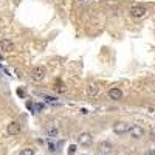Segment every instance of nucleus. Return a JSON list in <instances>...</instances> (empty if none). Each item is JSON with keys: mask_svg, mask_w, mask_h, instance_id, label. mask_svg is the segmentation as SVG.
Listing matches in <instances>:
<instances>
[{"mask_svg": "<svg viewBox=\"0 0 155 155\" xmlns=\"http://www.w3.org/2000/svg\"><path fill=\"white\" fill-rule=\"evenodd\" d=\"M45 75H47V70H45V67H42V65H37V67H34L31 70V79L37 81V82L45 78Z\"/></svg>", "mask_w": 155, "mask_h": 155, "instance_id": "nucleus-1", "label": "nucleus"}, {"mask_svg": "<svg viewBox=\"0 0 155 155\" xmlns=\"http://www.w3.org/2000/svg\"><path fill=\"white\" fill-rule=\"evenodd\" d=\"M129 130H130V126L127 124V123H124V121H120V123H116V124L113 126V132H115L116 135L127 133Z\"/></svg>", "mask_w": 155, "mask_h": 155, "instance_id": "nucleus-2", "label": "nucleus"}, {"mask_svg": "<svg viewBox=\"0 0 155 155\" xmlns=\"http://www.w3.org/2000/svg\"><path fill=\"white\" fill-rule=\"evenodd\" d=\"M146 6L144 5H133L132 8H130V16H133V17H143L144 14H146Z\"/></svg>", "mask_w": 155, "mask_h": 155, "instance_id": "nucleus-3", "label": "nucleus"}, {"mask_svg": "<svg viewBox=\"0 0 155 155\" xmlns=\"http://www.w3.org/2000/svg\"><path fill=\"white\" fill-rule=\"evenodd\" d=\"M78 143L82 144V146H90V144H92V135H90L88 132L79 133V136H78Z\"/></svg>", "mask_w": 155, "mask_h": 155, "instance_id": "nucleus-4", "label": "nucleus"}, {"mask_svg": "<svg viewBox=\"0 0 155 155\" xmlns=\"http://www.w3.org/2000/svg\"><path fill=\"white\" fill-rule=\"evenodd\" d=\"M0 48L5 53H11V51H14V43L10 39H2L0 40Z\"/></svg>", "mask_w": 155, "mask_h": 155, "instance_id": "nucleus-5", "label": "nucleus"}, {"mask_svg": "<svg viewBox=\"0 0 155 155\" xmlns=\"http://www.w3.org/2000/svg\"><path fill=\"white\" fill-rule=\"evenodd\" d=\"M6 130H8V133H10V135H19L20 133V124L17 123V121H13V123L8 124Z\"/></svg>", "mask_w": 155, "mask_h": 155, "instance_id": "nucleus-6", "label": "nucleus"}, {"mask_svg": "<svg viewBox=\"0 0 155 155\" xmlns=\"http://www.w3.org/2000/svg\"><path fill=\"white\" fill-rule=\"evenodd\" d=\"M129 133H130L132 138H141V136L144 135V129H143V127H140V126H132Z\"/></svg>", "mask_w": 155, "mask_h": 155, "instance_id": "nucleus-7", "label": "nucleus"}, {"mask_svg": "<svg viewBox=\"0 0 155 155\" xmlns=\"http://www.w3.org/2000/svg\"><path fill=\"white\" fill-rule=\"evenodd\" d=\"M109 96H110L112 99H115V101L121 99V98H123V92H121V88H118V87L110 88V90H109Z\"/></svg>", "mask_w": 155, "mask_h": 155, "instance_id": "nucleus-8", "label": "nucleus"}, {"mask_svg": "<svg viewBox=\"0 0 155 155\" xmlns=\"http://www.w3.org/2000/svg\"><path fill=\"white\" fill-rule=\"evenodd\" d=\"M87 93H88V96H96L99 93V85L98 84H88Z\"/></svg>", "mask_w": 155, "mask_h": 155, "instance_id": "nucleus-9", "label": "nucleus"}, {"mask_svg": "<svg viewBox=\"0 0 155 155\" xmlns=\"http://www.w3.org/2000/svg\"><path fill=\"white\" fill-rule=\"evenodd\" d=\"M54 90L59 92V93H64V92H67V87H65V84H64L62 81H56V84H54Z\"/></svg>", "mask_w": 155, "mask_h": 155, "instance_id": "nucleus-10", "label": "nucleus"}, {"mask_svg": "<svg viewBox=\"0 0 155 155\" xmlns=\"http://www.w3.org/2000/svg\"><path fill=\"white\" fill-rule=\"evenodd\" d=\"M58 135H59V130L56 129V127H50V129H47V136H50V138H56Z\"/></svg>", "mask_w": 155, "mask_h": 155, "instance_id": "nucleus-11", "label": "nucleus"}, {"mask_svg": "<svg viewBox=\"0 0 155 155\" xmlns=\"http://www.w3.org/2000/svg\"><path fill=\"white\" fill-rule=\"evenodd\" d=\"M20 155H34V149H31V148H25V149H22Z\"/></svg>", "mask_w": 155, "mask_h": 155, "instance_id": "nucleus-12", "label": "nucleus"}, {"mask_svg": "<svg viewBox=\"0 0 155 155\" xmlns=\"http://www.w3.org/2000/svg\"><path fill=\"white\" fill-rule=\"evenodd\" d=\"M68 155H75L76 154V144H71V146H68Z\"/></svg>", "mask_w": 155, "mask_h": 155, "instance_id": "nucleus-13", "label": "nucleus"}, {"mask_svg": "<svg viewBox=\"0 0 155 155\" xmlns=\"http://www.w3.org/2000/svg\"><path fill=\"white\" fill-rule=\"evenodd\" d=\"M42 109H43V106H42V104H34V106H33V113H34V112L37 113L39 110H42Z\"/></svg>", "mask_w": 155, "mask_h": 155, "instance_id": "nucleus-14", "label": "nucleus"}, {"mask_svg": "<svg viewBox=\"0 0 155 155\" xmlns=\"http://www.w3.org/2000/svg\"><path fill=\"white\" fill-rule=\"evenodd\" d=\"M101 148H103V151H104V152H107V151H110V144L103 143V144H101Z\"/></svg>", "mask_w": 155, "mask_h": 155, "instance_id": "nucleus-15", "label": "nucleus"}, {"mask_svg": "<svg viewBox=\"0 0 155 155\" xmlns=\"http://www.w3.org/2000/svg\"><path fill=\"white\" fill-rule=\"evenodd\" d=\"M45 99H47L48 103H53V104H56L58 101H56V98H53V96H45Z\"/></svg>", "mask_w": 155, "mask_h": 155, "instance_id": "nucleus-16", "label": "nucleus"}, {"mask_svg": "<svg viewBox=\"0 0 155 155\" xmlns=\"http://www.w3.org/2000/svg\"><path fill=\"white\" fill-rule=\"evenodd\" d=\"M17 95H19L20 98H25V95H26V93H25V90H22V88H17Z\"/></svg>", "mask_w": 155, "mask_h": 155, "instance_id": "nucleus-17", "label": "nucleus"}, {"mask_svg": "<svg viewBox=\"0 0 155 155\" xmlns=\"http://www.w3.org/2000/svg\"><path fill=\"white\" fill-rule=\"evenodd\" d=\"M144 155H155V151H154V149H149L148 152L144 154Z\"/></svg>", "mask_w": 155, "mask_h": 155, "instance_id": "nucleus-18", "label": "nucleus"}, {"mask_svg": "<svg viewBox=\"0 0 155 155\" xmlns=\"http://www.w3.org/2000/svg\"><path fill=\"white\" fill-rule=\"evenodd\" d=\"M79 2H84V0H79Z\"/></svg>", "mask_w": 155, "mask_h": 155, "instance_id": "nucleus-19", "label": "nucleus"}]
</instances>
